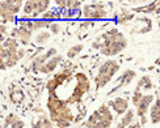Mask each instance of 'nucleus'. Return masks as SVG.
Listing matches in <instances>:
<instances>
[{"label": "nucleus", "instance_id": "f257e3e1", "mask_svg": "<svg viewBox=\"0 0 160 128\" xmlns=\"http://www.w3.org/2000/svg\"><path fill=\"white\" fill-rule=\"evenodd\" d=\"M118 71H119V64L117 60L109 59L104 62L100 65L98 72L95 77V85L97 89H102L104 86L108 85L110 83V80L118 73Z\"/></svg>", "mask_w": 160, "mask_h": 128}, {"label": "nucleus", "instance_id": "f03ea898", "mask_svg": "<svg viewBox=\"0 0 160 128\" xmlns=\"http://www.w3.org/2000/svg\"><path fill=\"white\" fill-rule=\"evenodd\" d=\"M83 17L88 21H96V20H104L109 16V12L106 11V5L104 3H91L83 5Z\"/></svg>", "mask_w": 160, "mask_h": 128}, {"label": "nucleus", "instance_id": "7ed1b4c3", "mask_svg": "<svg viewBox=\"0 0 160 128\" xmlns=\"http://www.w3.org/2000/svg\"><path fill=\"white\" fill-rule=\"evenodd\" d=\"M18 29H20V38L18 42L21 43L22 46H29L33 33H34V25H33V20H28V18H22L20 20L18 24Z\"/></svg>", "mask_w": 160, "mask_h": 128}, {"label": "nucleus", "instance_id": "20e7f679", "mask_svg": "<svg viewBox=\"0 0 160 128\" xmlns=\"http://www.w3.org/2000/svg\"><path fill=\"white\" fill-rule=\"evenodd\" d=\"M126 47H128V39L122 42H110V41H105L104 39V46L100 50V54H102L104 56H114L117 54L122 52Z\"/></svg>", "mask_w": 160, "mask_h": 128}, {"label": "nucleus", "instance_id": "39448f33", "mask_svg": "<svg viewBox=\"0 0 160 128\" xmlns=\"http://www.w3.org/2000/svg\"><path fill=\"white\" fill-rule=\"evenodd\" d=\"M57 55H58L57 49H54V47H50L48 51L39 54V55H37L34 59L32 60L30 69H32V71H39V68H41L43 64H46L51 58H54V56H57Z\"/></svg>", "mask_w": 160, "mask_h": 128}, {"label": "nucleus", "instance_id": "423d86ee", "mask_svg": "<svg viewBox=\"0 0 160 128\" xmlns=\"http://www.w3.org/2000/svg\"><path fill=\"white\" fill-rule=\"evenodd\" d=\"M49 118L52 123H57L59 120H70V122H72L74 114H72V110L68 107V105H64L63 107H61V109H58L55 111H50Z\"/></svg>", "mask_w": 160, "mask_h": 128}, {"label": "nucleus", "instance_id": "0eeeda50", "mask_svg": "<svg viewBox=\"0 0 160 128\" xmlns=\"http://www.w3.org/2000/svg\"><path fill=\"white\" fill-rule=\"evenodd\" d=\"M98 112V120L100 124H101V128H109L110 124L113 123V114L109 109L108 105H101L97 109Z\"/></svg>", "mask_w": 160, "mask_h": 128}, {"label": "nucleus", "instance_id": "6e6552de", "mask_svg": "<svg viewBox=\"0 0 160 128\" xmlns=\"http://www.w3.org/2000/svg\"><path fill=\"white\" fill-rule=\"evenodd\" d=\"M137 77V72L135 71H132V69H126V71H123L122 72V75H121V77H119V80H118V85L114 88V89H112L108 94L110 96V94H113L114 92H117V90H119V89H122L123 86H128V85H130L131 84V81L134 80Z\"/></svg>", "mask_w": 160, "mask_h": 128}, {"label": "nucleus", "instance_id": "1a4fd4ad", "mask_svg": "<svg viewBox=\"0 0 160 128\" xmlns=\"http://www.w3.org/2000/svg\"><path fill=\"white\" fill-rule=\"evenodd\" d=\"M109 106L118 114V115H123V114H126L130 110L129 109V99L123 98V97H117L113 101H110Z\"/></svg>", "mask_w": 160, "mask_h": 128}, {"label": "nucleus", "instance_id": "9d476101", "mask_svg": "<svg viewBox=\"0 0 160 128\" xmlns=\"http://www.w3.org/2000/svg\"><path fill=\"white\" fill-rule=\"evenodd\" d=\"M24 3L25 2H22V0H3L0 3V9H5L16 16L24 8Z\"/></svg>", "mask_w": 160, "mask_h": 128}, {"label": "nucleus", "instance_id": "9b49d317", "mask_svg": "<svg viewBox=\"0 0 160 128\" xmlns=\"http://www.w3.org/2000/svg\"><path fill=\"white\" fill-rule=\"evenodd\" d=\"M62 60H63V58H62L61 55H57V56H54V58H51L48 63L43 64L41 68H39L38 72L43 73V75H50V73H52V72H54V71L58 68V65L62 63Z\"/></svg>", "mask_w": 160, "mask_h": 128}, {"label": "nucleus", "instance_id": "f8f14e48", "mask_svg": "<svg viewBox=\"0 0 160 128\" xmlns=\"http://www.w3.org/2000/svg\"><path fill=\"white\" fill-rule=\"evenodd\" d=\"M9 99L13 105H20L25 99V96L18 84H12L9 88Z\"/></svg>", "mask_w": 160, "mask_h": 128}, {"label": "nucleus", "instance_id": "ddd939ff", "mask_svg": "<svg viewBox=\"0 0 160 128\" xmlns=\"http://www.w3.org/2000/svg\"><path fill=\"white\" fill-rule=\"evenodd\" d=\"M152 102H154V96H152V94H146V96L143 97V101L141 102V105L137 107V114H138L139 118L146 116V114H147L151 109Z\"/></svg>", "mask_w": 160, "mask_h": 128}, {"label": "nucleus", "instance_id": "4468645a", "mask_svg": "<svg viewBox=\"0 0 160 128\" xmlns=\"http://www.w3.org/2000/svg\"><path fill=\"white\" fill-rule=\"evenodd\" d=\"M46 105H48V110L50 112V111H55L58 109H61V107H63L64 105H67V102L59 98L57 96V93H49L48 103H46Z\"/></svg>", "mask_w": 160, "mask_h": 128}, {"label": "nucleus", "instance_id": "2eb2a0df", "mask_svg": "<svg viewBox=\"0 0 160 128\" xmlns=\"http://www.w3.org/2000/svg\"><path fill=\"white\" fill-rule=\"evenodd\" d=\"M75 78H76V86L80 88V89H82L85 94L89 93V90H91V81H89V78L87 77L85 73H83V72L75 73Z\"/></svg>", "mask_w": 160, "mask_h": 128}, {"label": "nucleus", "instance_id": "dca6fc26", "mask_svg": "<svg viewBox=\"0 0 160 128\" xmlns=\"http://www.w3.org/2000/svg\"><path fill=\"white\" fill-rule=\"evenodd\" d=\"M50 0H36L34 4V12H33V17L42 16L43 13H46L50 9Z\"/></svg>", "mask_w": 160, "mask_h": 128}, {"label": "nucleus", "instance_id": "f3484780", "mask_svg": "<svg viewBox=\"0 0 160 128\" xmlns=\"http://www.w3.org/2000/svg\"><path fill=\"white\" fill-rule=\"evenodd\" d=\"M158 8H159V2H152L148 4H144L142 7H135L131 11L137 13H143V15H150V13H155Z\"/></svg>", "mask_w": 160, "mask_h": 128}, {"label": "nucleus", "instance_id": "a211bd4d", "mask_svg": "<svg viewBox=\"0 0 160 128\" xmlns=\"http://www.w3.org/2000/svg\"><path fill=\"white\" fill-rule=\"evenodd\" d=\"M150 122L152 124L160 123V98H158L154 103H152L150 109Z\"/></svg>", "mask_w": 160, "mask_h": 128}, {"label": "nucleus", "instance_id": "6ab92c4d", "mask_svg": "<svg viewBox=\"0 0 160 128\" xmlns=\"http://www.w3.org/2000/svg\"><path fill=\"white\" fill-rule=\"evenodd\" d=\"M134 13H132V11H128V9H121V13L117 16V24L118 25H123L126 26L131 20H134Z\"/></svg>", "mask_w": 160, "mask_h": 128}, {"label": "nucleus", "instance_id": "aec40b11", "mask_svg": "<svg viewBox=\"0 0 160 128\" xmlns=\"http://www.w3.org/2000/svg\"><path fill=\"white\" fill-rule=\"evenodd\" d=\"M41 18L48 20V21H50V22H58V20L62 18V12L58 8L57 9H49L48 12L43 13V15L41 16Z\"/></svg>", "mask_w": 160, "mask_h": 128}, {"label": "nucleus", "instance_id": "412c9836", "mask_svg": "<svg viewBox=\"0 0 160 128\" xmlns=\"http://www.w3.org/2000/svg\"><path fill=\"white\" fill-rule=\"evenodd\" d=\"M51 37V33L49 30H41L37 31V34L34 36V43L38 46H43L45 43H48V41Z\"/></svg>", "mask_w": 160, "mask_h": 128}, {"label": "nucleus", "instance_id": "4be33fe9", "mask_svg": "<svg viewBox=\"0 0 160 128\" xmlns=\"http://www.w3.org/2000/svg\"><path fill=\"white\" fill-rule=\"evenodd\" d=\"M152 89V81L148 76H142L139 78V81L137 84L135 90L138 92H142V90H151Z\"/></svg>", "mask_w": 160, "mask_h": 128}, {"label": "nucleus", "instance_id": "5701e85b", "mask_svg": "<svg viewBox=\"0 0 160 128\" xmlns=\"http://www.w3.org/2000/svg\"><path fill=\"white\" fill-rule=\"evenodd\" d=\"M85 128H101V124H100V120H98V112H97V110L93 111L89 115V118L87 119Z\"/></svg>", "mask_w": 160, "mask_h": 128}, {"label": "nucleus", "instance_id": "b1692460", "mask_svg": "<svg viewBox=\"0 0 160 128\" xmlns=\"http://www.w3.org/2000/svg\"><path fill=\"white\" fill-rule=\"evenodd\" d=\"M33 128H54V126H52L50 118L42 115L37 119V122H33Z\"/></svg>", "mask_w": 160, "mask_h": 128}, {"label": "nucleus", "instance_id": "393cba45", "mask_svg": "<svg viewBox=\"0 0 160 128\" xmlns=\"http://www.w3.org/2000/svg\"><path fill=\"white\" fill-rule=\"evenodd\" d=\"M33 25H34V31H41V30H48L51 22L43 18H36L33 20Z\"/></svg>", "mask_w": 160, "mask_h": 128}, {"label": "nucleus", "instance_id": "a878e982", "mask_svg": "<svg viewBox=\"0 0 160 128\" xmlns=\"http://www.w3.org/2000/svg\"><path fill=\"white\" fill-rule=\"evenodd\" d=\"M134 118H135V111L134 110H129L126 114H123L121 118V123L123 127H129L131 123H134Z\"/></svg>", "mask_w": 160, "mask_h": 128}, {"label": "nucleus", "instance_id": "bb28decb", "mask_svg": "<svg viewBox=\"0 0 160 128\" xmlns=\"http://www.w3.org/2000/svg\"><path fill=\"white\" fill-rule=\"evenodd\" d=\"M0 16H2V21L3 24H13L16 22V16L13 13L5 11V9H0Z\"/></svg>", "mask_w": 160, "mask_h": 128}, {"label": "nucleus", "instance_id": "cd10ccee", "mask_svg": "<svg viewBox=\"0 0 160 128\" xmlns=\"http://www.w3.org/2000/svg\"><path fill=\"white\" fill-rule=\"evenodd\" d=\"M34 4H36V0H26L24 3V8L22 12L25 16H33V12H34Z\"/></svg>", "mask_w": 160, "mask_h": 128}, {"label": "nucleus", "instance_id": "c85d7f7f", "mask_svg": "<svg viewBox=\"0 0 160 128\" xmlns=\"http://www.w3.org/2000/svg\"><path fill=\"white\" fill-rule=\"evenodd\" d=\"M83 49H84V46H83V45H75V46H71L70 49L67 50V58H68V59H72V58L78 56L79 54L83 51Z\"/></svg>", "mask_w": 160, "mask_h": 128}, {"label": "nucleus", "instance_id": "c756f323", "mask_svg": "<svg viewBox=\"0 0 160 128\" xmlns=\"http://www.w3.org/2000/svg\"><path fill=\"white\" fill-rule=\"evenodd\" d=\"M143 97H144V94L142 92L134 90V93H132V96H131V103H132V106H134L135 109L141 105V102L143 101Z\"/></svg>", "mask_w": 160, "mask_h": 128}, {"label": "nucleus", "instance_id": "7c9ffc66", "mask_svg": "<svg viewBox=\"0 0 160 128\" xmlns=\"http://www.w3.org/2000/svg\"><path fill=\"white\" fill-rule=\"evenodd\" d=\"M20 118L16 115V114H8V115L5 116V122H4V126H3V128L5 127V128H9L13 123L15 122H17Z\"/></svg>", "mask_w": 160, "mask_h": 128}, {"label": "nucleus", "instance_id": "2f4dec72", "mask_svg": "<svg viewBox=\"0 0 160 128\" xmlns=\"http://www.w3.org/2000/svg\"><path fill=\"white\" fill-rule=\"evenodd\" d=\"M54 4H55V7H57L59 11L68 9L70 5H71V0H55Z\"/></svg>", "mask_w": 160, "mask_h": 128}, {"label": "nucleus", "instance_id": "473e14b6", "mask_svg": "<svg viewBox=\"0 0 160 128\" xmlns=\"http://www.w3.org/2000/svg\"><path fill=\"white\" fill-rule=\"evenodd\" d=\"M3 60V59H2ZM5 65H7V68H13V67H16L17 63H18V58L17 56H8L5 60Z\"/></svg>", "mask_w": 160, "mask_h": 128}, {"label": "nucleus", "instance_id": "72a5a7b5", "mask_svg": "<svg viewBox=\"0 0 160 128\" xmlns=\"http://www.w3.org/2000/svg\"><path fill=\"white\" fill-rule=\"evenodd\" d=\"M49 31L51 33V34L58 36L59 33L62 31V26H61V24H59V22H51L50 28H49Z\"/></svg>", "mask_w": 160, "mask_h": 128}, {"label": "nucleus", "instance_id": "f704fd0d", "mask_svg": "<svg viewBox=\"0 0 160 128\" xmlns=\"http://www.w3.org/2000/svg\"><path fill=\"white\" fill-rule=\"evenodd\" d=\"M58 128H68L71 126V122L70 120H59V122L55 123Z\"/></svg>", "mask_w": 160, "mask_h": 128}, {"label": "nucleus", "instance_id": "c9c22d12", "mask_svg": "<svg viewBox=\"0 0 160 128\" xmlns=\"http://www.w3.org/2000/svg\"><path fill=\"white\" fill-rule=\"evenodd\" d=\"M11 37L18 41V38H20V29H18V26H15V28H12V30H11Z\"/></svg>", "mask_w": 160, "mask_h": 128}, {"label": "nucleus", "instance_id": "e433bc0d", "mask_svg": "<svg viewBox=\"0 0 160 128\" xmlns=\"http://www.w3.org/2000/svg\"><path fill=\"white\" fill-rule=\"evenodd\" d=\"M25 56H26V49H25V47H20V49L17 50V58H18V60L24 59Z\"/></svg>", "mask_w": 160, "mask_h": 128}, {"label": "nucleus", "instance_id": "4c0bfd02", "mask_svg": "<svg viewBox=\"0 0 160 128\" xmlns=\"http://www.w3.org/2000/svg\"><path fill=\"white\" fill-rule=\"evenodd\" d=\"M9 128H25V122L22 119H18L17 122H15Z\"/></svg>", "mask_w": 160, "mask_h": 128}, {"label": "nucleus", "instance_id": "58836bf2", "mask_svg": "<svg viewBox=\"0 0 160 128\" xmlns=\"http://www.w3.org/2000/svg\"><path fill=\"white\" fill-rule=\"evenodd\" d=\"M0 33H2V36L7 34V25H5V24H2V25H0Z\"/></svg>", "mask_w": 160, "mask_h": 128}, {"label": "nucleus", "instance_id": "ea45409f", "mask_svg": "<svg viewBox=\"0 0 160 128\" xmlns=\"http://www.w3.org/2000/svg\"><path fill=\"white\" fill-rule=\"evenodd\" d=\"M128 128H142V127H141V123L139 122H134V123H131Z\"/></svg>", "mask_w": 160, "mask_h": 128}, {"label": "nucleus", "instance_id": "a19ab883", "mask_svg": "<svg viewBox=\"0 0 160 128\" xmlns=\"http://www.w3.org/2000/svg\"><path fill=\"white\" fill-rule=\"evenodd\" d=\"M0 68H2V71H5V69H7L5 62H4V60H2V59H0Z\"/></svg>", "mask_w": 160, "mask_h": 128}, {"label": "nucleus", "instance_id": "79ce46f5", "mask_svg": "<svg viewBox=\"0 0 160 128\" xmlns=\"http://www.w3.org/2000/svg\"><path fill=\"white\" fill-rule=\"evenodd\" d=\"M141 123H142V126H146V123H147V118H146V116L141 118Z\"/></svg>", "mask_w": 160, "mask_h": 128}, {"label": "nucleus", "instance_id": "37998d69", "mask_svg": "<svg viewBox=\"0 0 160 128\" xmlns=\"http://www.w3.org/2000/svg\"><path fill=\"white\" fill-rule=\"evenodd\" d=\"M116 128H128V127H123V126H122V124H121V123H118V124H117V127H116Z\"/></svg>", "mask_w": 160, "mask_h": 128}, {"label": "nucleus", "instance_id": "c03bdc74", "mask_svg": "<svg viewBox=\"0 0 160 128\" xmlns=\"http://www.w3.org/2000/svg\"><path fill=\"white\" fill-rule=\"evenodd\" d=\"M158 25H159V29H160V21H159V24H158Z\"/></svg>", "mask_w": 160, "mask_h": 128}]
</instances>
